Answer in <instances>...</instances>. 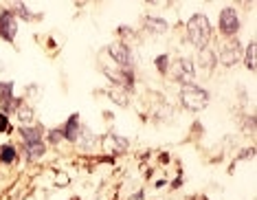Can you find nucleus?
Instances as JSON below:
<instances>
[{"mask_svg": "<svg viewBox=\"0 0 257 200\" xmlns=\"http://www.w3.org/2000/svg\"><path fill=\"white\" fill-rule=\"evenodd\" d=\"M187 38H189V42L194 44L198 51L207 49L209 42H211V38H213V29H211L209 18L202 16V14L191 16L189 22H187Z\"/></svg>", "mask_w": 257, "mask_h": 200, "instance_id": "f257e3e1", "label": "nucleus"}, {"mask_svg": "<svg viewBox=\"0 0 257 200\" xmlns=\"http://www.w3.org/2000/svg\"><path fill=\"white\" fill-rule=\"evenodd\" d=\"M180 104H183V108L198 113V110L207 108L209 92L198 84H185V86H180Z\"/></svg>", "mask_w": 257, "mask_h": 200, "instance_id": "f03ea898", "label": "nucleus"}, {"mask_svg": "<svg viewBox=\"0 0 257 200\" xmlns=\"http://www.w3.org/2000/svg\"><path fill=\"white\" fill-rule=\"evenodd\" d=\"M167 73L172 75V79L178 81L180 86L194 84V79H196V66H194V62H191L189 57H176V60L169 64Z\"/></svg>", "mask_w": 257, "mask_h": 200, "instance_id": "7ed1b4c3", "label": "nucleus"}, {"mask_svg": "<svg viewBox=\"0 0 257 200\" xmlns=\"http://www.w3.org/2000/svg\"><path fill=\"white\" fill-rule=\"evenodd\" d=\"M242 60V44L237 42V38H229L218 53V62H222L224 66H235Z\"/></svg>", "mask_w": 257, "mask_h": 200, "instance_id": "20e7f679", "label": "nucleus"}, {"mask_svg": "<svg viewBox=\"0 0 257 200\" xmlns=\"http://www.w3.org/2000/svg\"><path fill=\"white\" fill-rule=\"evenodd\" d=\"M108 55L112 57V62L119 68H132V64H134L130 49H127V44L121 42V40H116V42H112L108 46Z\"/></svg>", "mask_w": 257, "mask_h": 200, "instance_id": "39448f33", "label": "nucleus"}, {"mask_svg": "<svg viewBox=\"0 0 257 200\" xmlns=\"http://www.w3.org/2000/svg\"><path fill=\"white\" fill-rule=\"evenodd\" d=\"M222 35H226V38H233L237 31H239V16L237 11L233 7H224L220 11V22H218Z\"/></svg>", "mask_w": 257, "mask_h": 200, "instance_id": "423d86ee", "label": "nucleus"}, {"mask_svg": "<svg viewBox=\"0 0 257 200\" xmlns=\"http://www.w3.org/2000/svg\"><path fill=\"white\" fill-rule=\"evenodd\" d=\"M16 33H18V18L14 16V11L5 9L0 14V38L5 42H14Z\"/></svg>", "mask_w": 257, "mask_h": 200, "instance_id": "0eeeda50", "label": "nucleus"}, {"mask_svg": "<svg viewBox=\"0 0 257 200\" xmlns=\"http://www.w3.org/2000/svg\"><path fill=\"white\" fill-rule=\"evenodd\" d=\"M22 104V99H14V84L11 81H0V108L5 113H14Z\"/></svg>", "mask_w": 257, "mask_h": 200, "instance_id": "6e6552de", "label": "nucleus"}, {"mask_svg": "<svg viewBox=\"0 0 257 200\" xmlns=\"http://www.w3.org/2000/svg\"><path fill=\"white\" fill-rule=\"evenodd\" d=\"M79 115H71L68 117V121L62 126V137L66 139V141H71V143H75L77 141V134H79Z\"/></svg>", "mask_w": 257, "mask_h": 200, "instance_id": "1a4fd4ad", "label": "nucleus"}, {"mask_svg": "<svg viewBox=\"0 0 257 200\" xmlns=\"http://www.w3.org/2000/svg\"><path fill=\"white\" fill-rule=\"evenodd\" d=\"M103 141H106V143H103V148L110 150L112 154H119V152H125L127 150V139L125 137H119V134H108Z\"/></svg>", "mask_w": 257, "mask_h": 200, "instance_id": "9d476101", "label": "nucleus"}, {"mask_svg": "<svg viewBox=\"0 0 257 200\" xmlns=\"http://www.w3.org/2000/svg\"><path fill=\"white\" fill-rule=\"evenodd\" d=\"M198 64H200L202 68H207V70H213L215 68V64H218V55L209 49H202V51H198Z\"/></svg>", "mask_w": 257, "mask_h": 200, "instance_id": "9b49d317", "label": "nucleus"}, {"mask_svg": "<svg viewBox=\"0 0 257 200\" xmlns=\"http://www.w3.org/2000/svg\"><path fill=\"white\" fill-rule=\"evenodd\" d=\"M143 25L148 31L152 33H165L167 31V20H163V18H154V16H145V20H143Z\"/></svg>", "mask_w": 257, "mask_h": 200, "instance_id": "f8f14e48", "label": "nucleus"}, {"mask_svg": "<svg viewBox=\"0 0 257 200\" xmlns=\"http://www.w3.org/2000/svg\"><path fill=\"white\" fill-rule=\"evenodd\" d=\"M42 128L40 126H22L20 128V134L25 137V145H29V143H38V141H42Z\"/></svg>", "mask_w": 257, "mask_h": 200, "instance_id": "ddd939ff", "label": "nucleus"}, {"mask_svg": "<svg viewBox=\"0 0 257 200\" xmlns=\"http://www.w3.org/2000/svg\"><path fill=\"white\" fill-rule=\"evenodd\" d=\"M16 158H18V152H16L14 145H3L0 148V163L11 165V163H16Z\"/></svg>", "mask_w": 257, "mask_h": 200, "instance_id": "4468645a", "label": "nucleus"}, {"mask_svg": "<svg viewBox=\"0 0 257 200\" xmlns=\"http://www.w3.org/2000/svg\"><path fill=\"white\" fill-rule=\"evenodd\" d=\"M16 115H18L20 123H25V126H29V123L33 121V108L27 106V104H20L18 108H16Z\"/></svg>", "mask_w": 257, "mask_h": 200, "instance_id": "2eb2a0df", "label": "nucleus"}, {"mask_svg": "<svg viewBox=\"0 0 257 200\" xmlns=\"http://www.w3.org/2000/svg\"><path fill=\"white\" fill-rule=\"evenodd\" d=\"M108 97L112 99L114 104H119L121 108H125L127 106V92L123 90V88H112V90H108Z\"/></svg>", "mask_w": 257, "mask_h": 200, "instance_id": "dca6fc26", "label": "nucleus"}, {"mask_svg": "<svg viewBox=\"0 0 257 200\" xmlns=\"http://www.w3.org/2000/svg\"><path fill=\"white\" fill-rule=\"evenodd\" d=\"M27 152H29V158H31V161H36V158L44 156L46 145L42 143V141H38V143H29V145H27Z\"/></svg>", "mask_w": 257, "mask_h": 200, "instance_id": "f3484780", "label": "nucleus"}, {"mask_svg": "<svg viewBox=\"0 0 257 200\" xmlns=\"http://www.w3.org/2000/svg\"><path fill=\"white\" fill-rule=\"evenodd\" d=\"M244 66H246L250 73L255 70V42H248L246 51H244Z\"/></svg>", "mask_w": 257, "mask_h": 200, "instance_id": "a211bd4d", "label": "nucleus"}, {"mask_svg": "<svg viewBox=\"0 0 257 200\" xmlns=\"http://www.w3.org/2000/svg\"><path fill=\"white\" fill-rule=\"evenodd\" d=\"M154 64H156V68H159L163 75H167V68H169V55H165V53H163V55L156 57V62H154Z\"/></svg>", "mask_w": 257, "mask_h": 200, "instance_id": "6ab92c4d", "label": "nucleus"}, {"mask_svg": "<svg viewBox=\"0 0 257 200\" xmlns=\"http://www.w3.org/2000/svg\"><path fill=\"white\" fill-rule=\"evenodd\" d=\"M11 11H14V16H16V14H20L22 18H27V20H29V18H31V14H29L27 7H25V5H22V3H16V5H14V9H11Z\"/></svg>", "mask_w": 257, "mask_h": 200, "instance_id": "aec40b11", "label": "nucleus"}, {"mask_svg": "<svg viewBox=\"0 0 257 200\" xmlns=\"http://www.w3.org/2000/svg\"><path fill=\"white\" fill-rule=\"evenodd\" d=\"M64 137H62V132L60 130H51L49 132V143H60Z\"/></svg>", "mask_w": 257, "mask_h": 200, "instance_id": "412c9836", "label": "nucleus"}, {"mask_svg": "<svg viewBox=\"0 0 257 200\" xmlns=\"http://www.w3.org/2000/svg\"><path fill=\"white\" fill-rule=\"evenodd\" d=\"M0 132H9V119H7V115H0Z\"/></svg>", "mask_w": 257, "mask_h": 200, "instance_id": "4be33fe9", "label": "nucleus"}]
</instances>
